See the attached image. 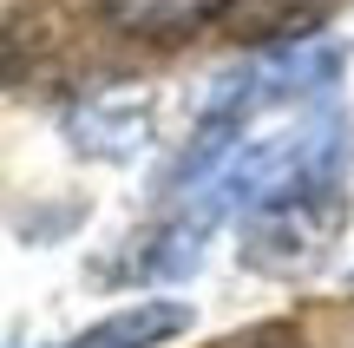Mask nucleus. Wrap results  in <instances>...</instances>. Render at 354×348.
Listing matches in <instances>:
<instances>
[{
    "label": "nucleus",
    "mask_w": 354,
    "mask_h": 348,
    "mask_svg": "<svg viewBox=\"0 0 354 348\" xmlns=\"http://www.w3.org/2000/svg\"><path fill=\"white\" fill-rule=\"evenodd\" d=\"M348 223V191L335 178H315L302 191L269 197L263 210L243 217V263L263 276H308L328 263L335 237Z\"/></svg>",
    "instance_id": "1"
},
{
    "label": "nucleus",
    "mask_w": 354,
    "mask_h": 348,
    "mask_svg": "<svg viewBox=\"0 0 354 348\" xmlns=\"http://www.w3.org/2000/svg\"><path fill=\"white\" fill-rule=\"evenodd\" d=\"M335 0H223L216 33H230L236 46H302Z\"/></svg>",
    "instance_id": "2"
},
{
    "label": "nucleus",
    "mask_w": 354,
    "mask_h": 348,
    "mask_svg": "<svg viewBox=\"0 0 354 348\" xmlns=\"http://www.w3.org/2000/svg\"><path fill=\"white\" fill-rule=\"evenodd\" d=\"M92 7L131 39H190L203 26H216L223 0H92Z\"/></svg>",
    "instance_id": "3"
},
{
    "label": "nucleus",
    "mask_w": 354,
    "mask_h": 348,
    "mask_svg": "<svg viewBox=\"0 0 354 348\" xmlns=\"http://www.w3.org/2000/svg\"><path fill=\"white\" fill-rule=\"evenodd\" d=\"M177 329H190L184 302H138V309L105 315L99 329H86V336L66 342V348H158V342H171Z\"/></svg>",
    "instance_id": "4"
},
{
    "label": "nucleus",
    "mask_w": 354,
    "mask_h": 348,
    "mask_svg": "<svg viewBox=\"0 0 354 348\" xmlns=\"http://www.w3.org/2000/svg\"><path fill=\"white\" fill-rule=\"evenodd\" d=\"M73 131L86 152H105V158H131L145 145V112H125L112 118L105 105H86V112H73Z\"/></svg>",
    "instance_id": "5"
},
{
    "label": "nucleus",
    "mask_w": 354,
    "mask_h": 348,
    "mask_svg": "<svg viewBox=\"0 0 354 348\" xmlns=\"http://www.w3.org/2000/svg\"><path fill=\"white\" fill-rule=\"evenodd\" d=\"M243 348H308V342L295 336V329H282V322H276V329H256V336L243 342Z\"/></svg>",
    "instance_id": "6"
}]
</instances>
